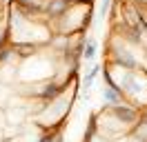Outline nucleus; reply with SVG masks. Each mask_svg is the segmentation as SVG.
I'll list each match as a JSON object with an SVG mask.
<instances>
[{"mask_svg":"<svg viewBox=\"0 0 147 142\" xmlns=\"http://www.w3.org/2000/svg\"><path fill=\"white\" fill-rule=\"evenodd\" d=\"M98 73H100V67H94V69L89 71L87 76H85V87H92V84H94V80H96V76H98Z\"/></svg>","mask_w":147,"mask_h":142,"instance_id":"obj_2","label":"nucleus"},{"mask_svg":"<svg viewBox=\"0 0 147 142\" xmlns=\"http://www.w3.org/2000/svg\"><path fill=\"white\" fill-rule=\"evenodd\" d=\"M94 56H96V42H94V40H87V42H85V49H83V58L85 60H92Z\"/></svg>","mask_w":147,"mask_h":142,"instance_id":"obj_1","label":"nucleus"}]
</instances>
